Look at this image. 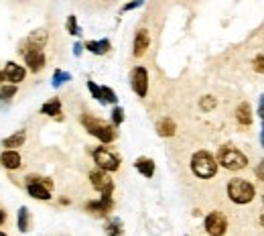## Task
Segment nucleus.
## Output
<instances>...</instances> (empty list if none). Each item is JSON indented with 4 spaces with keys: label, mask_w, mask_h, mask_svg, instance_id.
Wrapping results in <instances>:
<instances>
[{
    "label": "nucleus",
    "mask_w": 264,
    "mask_h": 236,
    "mask_svg": "<svg viewBox=\"0 0 264 236\" xmlns=\"http://www.w3.org/2000/svg\"><path fill=\"white\" fill-rule=\"evenodd\" d=\"M81 124H83V129H86L92 136H96L102 145H110V143H114L116 141V127L114 124H110V122H104L102 118L98 116H94V114H81Z\"/></svg>",
    "instance_id": "f257e3e1"
},
{
    "label": "nucleus",
    "mask_w": 264,
    "mask_h": 236,
    "mask_svg": "<svg viewBox=\"0 0 264 236\" xmlns=\"http://www.w3.org/2000/svg\"><path fill=\"white\" fill-rule=\"evenodd\" d=\"M216 159H217L219 167H224L228 171H242L248 167V157L234 145H221L217 149Z\"/></svg>",
    "instance_id": "f03ea898"
},
{
    "label": "nucleus",
    "mask_w": 264,
    "mask_h": 236,
    "mask_svg": "<svg viewBox=\"0 0 264 236\" xmlns=\"http://www.w3.org/2000/svg\"><path fill=\"white\" fill-rule=\"evenodd\" d=\"M226 193L230 202L238 204V206H246L250 204L254 198H256V187L248 182V179H242V177H232L228 185H226Z\"/></svg>",
    "instance_id": "7ed1b4c3"
},
{
    "label": "nucleus",
    "mask_w": 264,
    "mask_h": 236,
    "mask_svg": "<svg viewBox=\"0 0 264 236\" xmlns=\"http://www.w3.org/2000/svg\"><path fill=\"white\" fill-rule=\"evenodd\" d=\"M217 159L212 155L210 151H197V153H193V157H191V171L195 177L199 179H212L217 175Z\"/></svg>",
    "instance_id": "20e7f679"
},
{
    "label": "nucleus",
    "mask_w": 264,
    "mask_h": 236,
    "mask_svg": "<svg viewBox=\"0 0 264 236\" xmlns=\"http://www.w3.org/2000/svg\"><path fill=\"white\" fill-rule=\"evenodd\" d=\"M92 157H94V163L108 173H114L120 169V157L116 153L110 151L108 147H96L92 151Z\"/></svg>",
    "instance_id": "39448f33"
},
{
    "label": "nucleus",
    "mask_w": 264,
    "mask_h": 236,
    "mask_svg": "<svg viewBox=\"0 0 264 236\" xmlns=\"http://www.w3.org/2000/svg\"><path fill=\"white\" fill-rule=\"evenodd\" d=\"M203 228L210 236H224L228 232V218L224 212H210L203 220Z\"/></svg>",
    "instance_id": "423d86ee"
},
{
    "label": "nucleus",
    "mask_w": 264,
    "mask_h": 236,
    "mask_svg": "<svg viewBox=\"0 0 264 236\" xmlns=\"http://www.w3.org/2000/svg\"><path fill=\"white\" fill-rule=\"evenodd\" d=\"M130 88L138 98H146V94H148V69L144 65H136L130 72Z\"/></svg>",
    "instance_id": "0eeeda50"
},
{
    "label": "nucleus",
    "mask_w": 264,
    "mask_h": 236,
    "mask_svg": "<svg viewBox=\"0 0 264 236\" xmlns=\"http://www.w3.org/2000/svg\"><path fill=\"white\" fill-rule=\"evenodd\" d=\"M90 184L96 191H100V193H112L114 191V182H112V177H110L108 171L104 169H94L90 171Z\"/></svg>",
    "instance_id": "6e6552de"
},
{
    "label": "nucleus",
    "mask_w": 264,
    "mask_h": 236,
    "mask_svg": "<svg viewBox=\"0 0 264 236\" xmlns=\"http://www.w3.org/2000/svg\"><path fill=\"white\" fill-rule=\"evenodd\" d=\"M47 41H49V33L45 29H39V31H33L29 37L24 39V43L21 45L19 53L23 55L24 51H43L45 45H47Z\"/></svg>",
    "instance_id": "1a4fd4ad"
},
{
    "label": "nucleus",
    "mask_w": 264,
    "mask_h": 236,
    "mask_svg": "<svg viewBox=\"0 0 264 236\" xmlns=\"http://www.w3.org/2000/svg\"><path fill=\"white\" fill-rule=\"evenodd\" d=\"M112 208H114V200H112V193H102L100 200H92L86 204V210L94 216H108L110 212H112Z\"/></svg>",
    "instance_id": "9d476101"
},
{
    "label": "nucleus",
    "mask_w": 264,
    "mask_h": 236,
    "mask_svg": "<svg viewBox=\"0 0 264 236\" xmlns=\"http://www.w3.org/2000/svg\"><path fill=\"white\" fill-rule=\"evenodd\" d=\"M26 193L35 200H41V202H49L53 196H51V189L45 187L41 182H37V175H29L26 177Z\"/></svg>",
    "instance_id": "9b49d317"
},
{
    "label": "nucleus",
    "mask_w": 264,
    "mask_h": 236,
    "mask_svg": "<svg viewBox=\"0 0 264 236\" xmlns=\"http://www.w3.org/2000/svg\"><path fill=\"white\" fill-rule=\"evenodd\" d=\"M24 57V65L29 67V72L33 74H39L41 69H45V63H47V57L43 51H24L23 53Z\"/></svg>",
    "instance_id": "f8f14e48"
},
{
    "label": "nucleus",
    "mask_w": 264,
    "mask_h": 236,
    "mask_svg": "<svg viewBox=\"0 0 264 236\" xmlns=\"http://www.w3.org/2000/svg\"><path fill=\"white\" fill-rule=\"evenodd\" d=\"M150 47V33L146 29H138L134 35V43H132V55L138 59L148 51Z\"/></svg>",
    "instance_id": "ddd939ff"
},
{
    "label": "nucleus",
    "mask_w": 264,
    "mask_h": 236,
    "mask_svg": "<svg viewBox=\"0 0 264 236\" xmlns=\"http://www.w3.org/2000/svg\"><path fill=\"white\" fill-rule=\"evenodd\" d=\"M4 78H6V81L8 84H21V81H24V78H26V69L23 67V65H19L17 61H6V65H4Z\"/></svg>",
    "instance_id": "4468645a"
},
{
    "label": "nucleus",
    "mask_w": 264,
    "mask_h": 236,
    "mask_svg": "<svg viewBox=\"0 0 264 236\" xmlns=\"http://www.w3.org/2000/svg\"><path fill=\"white\" fill-rule=\"evenodd\" d=\"M0 163H2L4 169L17 171V169H21V165H23V157H21V153L17 149H4L2 153H0Z\"/></svg>",
    "instance_id": "2eb2a0df"
},
{
    "label": "nucleus",
    "mask_w": 264,
    "mask_h": 236,
    "mask_svg": "<svg viewBox=\"0 0 264 236\" xmlns=\"http://www.w3.org/2000/svg\"><path fill=\"white\" fill-rule=\"evenodd\" d=\"M236 120H238L240 127H250L252 124V106L248 102H240V106L236 108Z\"/></svg>",
    "instance_id": "dca6fc26"
},
{
    "label": "nucleus",
    "mask_w": 264,
    "mask_h": 236,
    "mask_svg": "<svg viewBox=\"0 0 264 236\" xmlns=\"http://www.w3.org/2000/svg\"><path fill=\"white\" fill-rule=\"evenodd\" d=\"M83 49L94 53V55H106L110 49H112V43H110V39H100V41H86V45Z\"/></svg>",
    "instance_id": "f3484780"
},
{
    "label": "nucleus",
    "mask_w": 264,
    "mask_h": 236,
    "mask_svg": "<svg viewBox=\"0 0 264 236\" xmlns=\"http://www.w3.org/2000/svg\"><path fill=\"white\" fill-rule=\"evenodd\" d=\"M134 167H136V171L141 173L143 177H146V179H150L152 175H155V161L152 159H148V157H138L136 161H134Z\"/></svg>",
    "instance_id": "a211bd4d"
},
{
    "label": "nucleus",
    "mask_w": 264,
    "mask_h": 236,
    "mask_svg": "<svg viewBox=\"0 0 264 236\" xmlns=\"http://www.w3.org/2000/svg\"><path fill=\"white\" fill-rule=\"evenodd\" d=\"M157 132H159V136H163V138L175 136V132H177V124H175V120L169 118V116H163V118L157 122Z\"/></svg>",
    "instance_id": "6ab92c4d"
},
{
    "label": "nucleus",
    "mask_w": 264,
    "mask_h": 236,
    "mask_svg": "<svg viewBox=\"0 0 264 236\" xmlns=\"http://www.w3.org/2000/svg\"><path fill=\"white\" fill-rule=\"evenodd\" d=\"M61 108H63V104H61L59 98H51V100H47L43 106H41V114H45V116H57L59 118Z\"/></svg>",
    "instance_id": "aec40b11"
},
{
    "label": "nucleus",
    "mask_w": 264,
    "mask_h": 236,
    "mask_svg": "<svg viewBox=\"0 0 264 236\" xmlns=\"http://www.w3.org/2000/svg\"><path fill=\"white\" fill-rule=\"evenodd\" d=\"M24 141H26V131H17L15 134H10V136L4 138L2 147L4 149H19V147L24 145Z\"/></svg>",
    "instance_id": "412c9836"
},
{
    "label": "nucleus",
    "mask_w": 264,
    "mask_h": 236,
    "mask_svg": "<svg viewBox=\"0 0 264 236\" xmlns=\"http://www.w3.org/2000/svg\"><path fill=\"white\" fill-rule=\"evenodd\" d=\"M17 222H19V230H21V232H29V228H31V214H29V208H24V206L21 208Z\"/></svg>",
    "instance_id": "4be33fe9"
},
{
    "label": "nucleus",
    "mask_w": 264,
    "mask_h": 236,
    "mask_svg": "<svg viewBox=\"0 0 264 236\" xmlns=\"http://www.w3.org/2000/svg\"><path fill=\"white\" fill-rule=\"evenodd\" d=\"M19 86L17 84H2L0 86V102H10L12 96H17Z\"/></svg>",
    "instance_id": "5701e85b"
},
{
    "label": "nucleus",
    "mask_w": 264,
    "mask_h": 236,
    "mask_svg": "<svg viewBox=\"0 0 264 236\" xmlns=\"http://www.w3.org/2000/svg\"><path fill=\"white\" fill-rule=\"evenodd\" d=\"M65 29H67L69 35H73V37H79V35H81V29H79V25H77V17H75V15H69V17H67Z\"/></svg>",
    "instance_id": "b1692460"
},
{
    "label": "nucleus",
    "mask_w": 264,
    "mask_h": 236,
    "mask_svg": "<svg viewBox=\"0 0 264 236\" xmlns=\"http://www.w3.org/2000/svg\"><path fill=\"white\" fill-rule=\"evenodd\" d=\"M65 81H72V74L63 72V69H55V74H53V88L63 86Z\"/></svg>",
    "instance_id": "393cba45"
},
{
    "label": "nucleus",
    "mask_w": 264,
    "mask_h": 236,
    "mask_svg": "<svg viewBox=\"0 0 264 236\" xmlns=\"http://www.w3.org/2000/svg\"><path fill=\"white\" fill-rule=\"evenodd\" d=\"M122 222L118 220V218H114V220H110L108 222V226H106V236H122Z\"/></svg>",
    "instance_id": "a878e982"
},
{
    "label": "nucleus",
    "mask_w": 264,
    "mask_h": 236,
    "mask_svg": "<svg viewBox=\"0 0 264 236\" xmlns=\"http://www.w3.org/2000/svg\"><path fill=\"white\" fill-rule=\"evenodd\" d=\"M102 100H104V104H118V96H116V92L112 90V88H108V86H102Z\"/></svg>",
    "instance_id": "bb28decb"
},
{
    "label": "nucleus",
    "mask_w": 264,
    "mask_h": 236,
    "mask_svg": "<svg viewBox=\"0 0 264 236\" xmlns=\"http://www.w3.org/2000/svg\"><path fill=\"white\" fill-rule=\"evenodd\" d=\"M217 106V100L214 98V96H203V98L199 100V108L203 110V112H212V110H216Z\"/></svg>",
    "instance_id": "cd10ccee"
},
{
    "label": "nucleus",
    "mask_w": 264,
    "mask_h": 236,
    "mask_svg": "<svg viewBox=\"0 0 264 236\" xmlns=\"http://www.w3.org/2000/svg\"><path fill=\"white\" fill-rule=\"evenodd\" d=\"M88 90H90V94H92L94 100H98L100 104H104V100H102V86H98L96 81L88 79Z\"/></svg>",
    "instance_id": "c85d7f7f"
},
{
    "label": "nucleus",
    "mask_w": 264,
    "mask_h": 236,
    "mask_svg": "<svg viewBox=\"0 0 264 236\" xmlns=\"http://www.w3.org/2000/svg\"><path fill=\"white\" fill-rule=\"evenodd\" d=\"M110 120H112V124L118 129L120 124L124 122V108H120V106H114L112 108V116H110Z\"/></svg>",
    "instance_id": "c756f323"
},
{
    "label": "nucleus",
    "mask_w": 264,
    "mask_h": 236,
    "mask_svg": "<svg viewBox=\"0 0 264 236\" xmlns=\"http://www.w3.org/2000/svg\"><path fill=\"white\" fill-rule=\"evenodd\" d=\"M252 65H254V72H256V74H264V53L256 55L254 61H252Z\"/></svg>",
    "instance_id": "7c9ffc66"
},
{
    "label": "nucleus",
    "mask_w": 264,
    "mask_h": 236,
    "mask_svg": "<svg viewBox=\"0 0 264 236\" xmlns=\"http://www.w3.org/2000/svg\"><path fill=\"white\" fill-rule=\"evenodd\" d=\"M144 4V0H130V2H126L122 6V12H128V10H134V8H141Z\"/></svg>",
    "instance_id": "2f4dec72"
},
{
    "label": "nucleus",
    "mask_w": 264,
    "mask_h": 236,
    "mask_svg": "<svg viewBox=\"0 0 264 236\" xmlns=\"http://www.w3.org/2000/svg\"><path fill=\"white\" fill-rule=\"evenodd\" d=\"M254 175H256V179H260V182H264V161H260V163L256 165Z\"/></svg>",
    "instance_id": "473e14b6"
},
{
    "label": "nucleus",
    "mask_w": 264,
    "mask_h": 236,
    "mask_svg": "<svg viewBox=\"0 0 264 236\" xmlns=\"http://www.w3.org/2000/svg\"><path fill=\"white\" fill-rule=\"evenodd\" d=\"M256 112H258L260 120H264V94L260 96V104H258V110H256Z\"/></svg>",
    "instance_id": "72a5a7b5"
},
{
    "label": "nucleus",
    "mask_w": 264,
    "mask_h": 236,
    "mask_svg": "<svg viewBox=\"0 0 264 236\" xmlns=\"http://www.w3.org/2000/svg\"><path fill=\"white\" fill-rule=\"evenodd\" d=\"M81 53H83V45H81V43H75V45H73V55H75V57H79Z\"/></svg>",
    "instance_id": "f704fd0d"
},
{
    "label": "nucleus",
    "mask_w": 264,
    "mask_h": 236,
    "mask_svg": "<svg viewBox=\"0 0 264 236\" xmlns=\"http://www.w3.org/2000/svg\"><path fill=\"white\" fill-rule=\"evenodd\" d=\"M4 222H6V212L2 210V208H0V226H2Z\"/></svg>",
    "instance_id": "c9c22d12"
},
{
    "label": "nucleus",
    "mask_w": 264,
    "mask_h": 236,
    "mask_svg": "<svg viewBox=\"0 0 264 236\" xmlns=\"http://www.w3.org/2000/svg\"><path fill=\"white\" fill-rule=\"evenodd\" d=\"M260 145L264 149V120H262V131H260Z\"/></svg>",
    "instance_id": "e433bc0d"
},
{
    "label": "nucleus",
    "mask_w": 264,
    "mask_h": 236,
    "mask_svg": "<svg viewBox=\"0 0 264 236\" xmlns=\"http://www.w3.org/2000/svg\"><path fill=\"white\" fill-rule=\"evenodd\" d=\"M2 81H6V78H4V72L0 69V86H2Z\"/></svg>",
    "instance_id": "4c0bfd02"
},
{
    "label": "nucleus",
    "mask_w": 264,
    "mask_h": 236,
    "mask_svg": "<svg viewBox=\"0 0 264 236\" xmlns=\"http://www.w3.org/2000/svg\"><path fill=\"white\" fill-rule=\"evenodd\" d=\"M258 222H260V226H262V228H264V212H262V214H260V218H258Z\"/></svg>",
    "instance_id": "58836bf2"
},
{
    "label": "nucleus",
    "mask_w": 264,
    "mask_h": 236,
    "mask_svg": "<svg viewBox=\"0 0 264 236\" xmlns=\"http://www.w3.org/2000/svg\"><path fill=\"white\" fill-rule=\"evenodd\" d=\"M0 236H8V234H6V232H2V230H0Z\"/></svg>",
    "instance_id": "ea45409f"
},
{
    "label": "nucleus",
    "mask_w": 264,
    "mask_h": 236,
    "mask_svg": "<svg viewBox=\"0 0 264 236\" xmlns=\"http://www.w3.org/2000/svg\"><path fill=\"white\" fill-rule=\"evenodd\" d=\"M262 204H264V196H262Z\"/></svg>",
    "instance_id": "a19ab883"
}]
</instances>
